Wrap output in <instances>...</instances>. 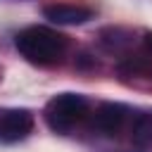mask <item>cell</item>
<instances>
[{"label": "cell", "instance_id": "3", "mask_svg": "<svg viewBox=\"0 0 152 152\" xmlns=\"http://www.w3.org/2000/svg\"><path fill=\"white\" fill-rule=\"evenodd\" d=\"M33 114L28 109H0V142H19L33 131Z\"/></svg>", "mask_w": 152, "mask_h": 152}, {"label": "cell", "instance_id": "9", "mask_svg": "<svg viewBox=\"0 0 152 152\" xmlns=\"http://www.w3.org/2000/svg\"><path fill=\"white\" fill-rule=\"evenodd\" d=\"M142 45H145V50L152 55V31H145V33H142Z\"/></svg>", "mask_w": 152, "mask_h": 152}, {"label": "cell", "instance_id": "6", "mask_svg": "<svg viewBox=\"0 0 152 152\" xmlns=\"http://www.w3.org/2000/svg\"><path fill=\"white\" fill-rule=\"evenodd\" d=\"M131 140L142 150H152V112H142L133 119Z\"/></svg>", "mask_w": 152, "mask_h": 152}, {"label": "cell", "instance_id": "4", "mask_svg": "<svg viewBox=\"0 0 152 152\" xmlns=\"http://www.w3.org/2000/svg\"><path fill=\"white\" fill-rule=\"evenodd\" d=\"M45 19H50L52 24H62V26H76V24H86L93 19V7L88 5H76V2H52L43 7Z\"/></svg>", "mask_w": 152, "mask_h": 152}, {"label": "cell", "instance_id": "8", "mask_svg": "<svg viewBox=\"0 0 152 152\" xmlns=\"http://www.w3.org/2000/svg\"><path fill=\"white\" fill-rule=\"evenodd\" d=\"M147 69H150V59H145V57H128L119 64L121 76H138V74H145Z\"/></svg>", "mask_w": 152, "mask_h": 152}, {"label": "cell", "instance_id": "2", "mask_svg": "<svg viewBox=\"0 0 152 152\" xmlns=\"http://www.w3.org/2000/svg\"><path fill=\"white\" fill-rule=\"evenodd\" d=\"M88 100L78 93H59L52 100H48L45 109H43V119L48 124L50 131L66 135L71 133L86 116H88Z\"/></svg>", "mask_w": 152, "mask_h": 152}, {"label": "cell", "instance_id": "1", "mask_svg": "<svg viewBox=\"0 0 152 152\" xmlns=\"http://www.w3.org/2000/svg\"><path fill=\"white\" fill-rule=\"evenodd\" d=\"M14 48L19 50V55L38 66H50L62 62V57L66 55L69 48V38L50 26H26L14 36Z\"/></svg>", "mask_w": 152, "mask_h": 152}, {"label": "cell", "instance_id": "7", "mask_svg": "<svg viewBox=\"0 0 152 152\" xmlns=\"http://www.w3.org/2000/svg\"><path fill=\"white\" fill-rule=\"evenodd\" d=\"M100 43L112 52H121L133 43V33L128 28H121V26H107L100 31Z\"/></svg>", "mask_w": 152, "mask_h": 152}, {"label": "cell", "instance_id": "5", "mask_svg": "<svg viewBox=\"0 0 152 152\" xmlns=\"http://www.w3.org/2000/svg\"><path fill=\"white\" fill-rule=\"evenodd\" d=\"M126 119H128V107L126 104H121V102H102L95 109L93 126L104 135H116L124 128Z\"/></svg>", "mask_w": 152, "mask_h": 152}]
</instances>
